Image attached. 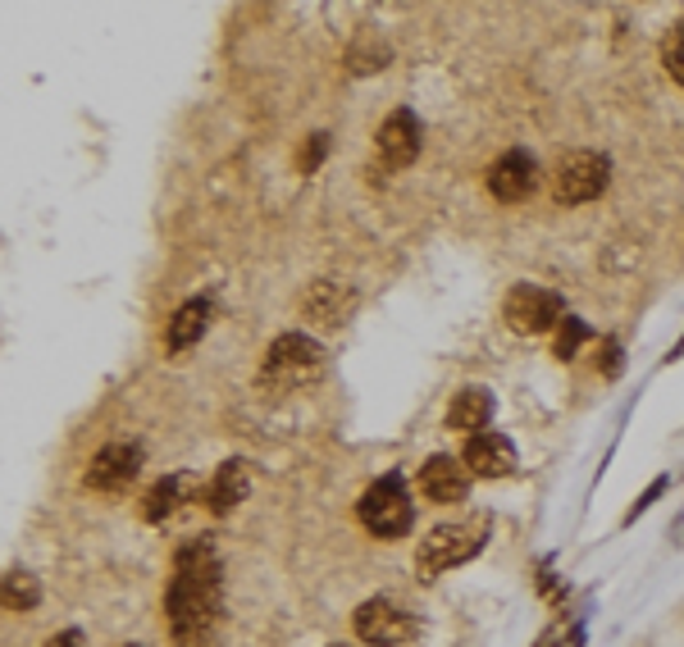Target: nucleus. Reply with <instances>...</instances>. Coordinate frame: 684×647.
<instances>
[{
	"label": "nucleus",
	"mask_w": 684,
	"mask_h": 647,
	"mask_svg": "<svg viewBox=\"0 0 684 647\" xmlns=\"http://www.w3.org/2000/svg\"><path fill=\"white\" fill-rule=\"evenodd\" d=\"M420 493L429 502H439V506H456V502H466L470 493V470H466V460H456V456H429L420 465Z\"/></svg>",
	"instance_id": "nucleus-9"
},
{
	"label": "nucleus",
	"mask_w": 684,
	"mask_h": 647,
	"mask_svg": "<svg viewBox=\"0 0 684 647\" xmlns=\"http://www.w3.org/2000/svg\"><path fill=\"white\" fill-rule=\"evenodd\" d=\"M46 647H83V634H79V630H64V634L50 638Z\"/></svg>",
	"instance_id": "nucleus-22"
},
{
	"label": "nucleus",
	"mask_w": 684,
	"mask_h": 647,
	"mask_svg": "<svg viewBox=\"0 0 684 647\" xmlns=\"http://www.w3.org/2000/svg\"><path fill=\"white\" fill-rule=\"evenodd\" d=\"M37 602H41L37 579H33L28 571H10V575H5V611L23 615V611H33Z\"/></svg>",
	"instance_id": "nucleus-18"
},
{
	"label": "nucleus",
	"mask_w": 684,
	"mask_h": 647,
	"mask_svg": "<svg viewBox=\"0 0 684 647\" xmlns=\"http://www.w3.org/2000/svg\"><path fill=\"white\" fill-rule=\"evenodd\" d=\"M247 488H251V479H247V465L242 460H224L219 465V475H215V483H211V511L215 515H228L242 498H247Z\"/></svg>",
	"instance_id": "nucleus-15"
},
{
	"label": "nucleus",
	"mask_w": 684,
	"mask_h": 647,
	"mask_svg": "<svg viewBox=\"0 0 684 647\" xmlns=\"http://www.w3.org/2000/svg\"><path fill=\"white\" fill-rule=\"evenodd\" d=\"M489 534H493L489 515H466V520H452V525L429 529V538H420V552H416L420 579H439L443 571H452V565L470 561L489 542Z\"/></svg>",
	"instance_id": "nucleus-2"
},
{
	"label": "nucleus",
	"mask_w": 684,
	"mask_h": 647,
	"mask_svg": "<svg viewBox=\"0 0 684 647\" xmlns=\"http://www.w3.org/2000/svg\"><path fill=\"white\" fill-rule=\"evenodd\" d=\"M357 634H361L370 647H401V643H411L416 620L401 611L397 602H388V598H370V602H361V611H357Z\"/></svg>",
	"instance_id": "nucleus-7"
},
{
	"label": "nucleus",
	"mask_w": 684,
	"mask_h": 647,
	"mask_svg": "<svg viewBox=\"0 0 684 647\" xmlns=\"http://www.w3.org/2000/svg\"><path fill=\"white\" fill-rule=\"evenodd\" d=\"M206 324H211V305H206V301L179 305V315L169 320V351H188L192 343H201Z\"/></svg>",
	"instance_id": "nucleus-16"
},
{
	"label": "nucleus",
	"mask_w": 684,
	"mask_h": 647,
	"mask_svg": "<svg viewBox=\"0 0 684 647\" xmlns=\"http://www.w3.org/2000/svg\"><path fill=\"white\" fill-rule=\"evenodd\" d=\"M493 420V397L484 393V387H466V393H456L452 406H447V424L452 429H461V433H479Z\"/></svg>",
	"instance_id": "nucleus-14"
},
{
	"label": "nucleus",
	"mask_w": 684,
	"mask_h": 647,
	"mask_svg": "<svg viewBox=\"0 0 684 647\" xmlns=\"http://www.w3.org/2000/svg\"><path fill=\"white\" fill-rule=\"evenodd\" d=\"M320 374H324V351L315 338H307V333H284V338H274L265 351V366H261V383L274 387V393L307 387Z\"/></svg>",
	"instance_id": "nucleus-3"
},
{
	"label": "nucleus",
	"mask_w": 684,
	"mask_h": 647,
	"mask_svg": "<svg viewBox=\"0 0 684 647\" xmlns=\"http://www.w3.org/2000/svg\"><path fill=\"white\" fill-rule=\"evenodd\" d=\"M320 155H324V137H315L307 151H301V169H315V165H320Z\"/></svg>",
	"instance_id": "nucleus-21"
},
{
	"label": "nucleus",
	"mask_w": 684,
	"mask_h": 647,
	"mask_svg": "<svg viewBox=\"0 0 684 647\" xmlns=\"http://www.w3.org/2000/svg\"><path fill=\"white\" fill-rule=\"evenodd\" d=\"M662 64H667V73L675 77V83L684 87V19L671 23V33L662 37Z\"/></svg>",
	"instance_id": "nucleus-19"
},
{
	"label": "nucleus",
	"mask_w": 684,
	"mask_h": 647,
	"mask_svg": "<svg viewBox=\"0 0 684 647\" xmlns=\"http://www.w3.org/2000/svg\"><path fill=\"white\" fill-rule=\"evenodd\" d=\"M334 647H347V643H334Z\"/></svg>",
	"instance_id": "nucleus-23"
},
{
	"label": "nucleus",
	"mask_w": 684,
	"mask_h": 647,
	"mask_svg": "<svg viewBox=\"0 0 684 647\" xmlns=\"http://www.w3.org/2000/svg\"><path fill=\"white\" fill-rule=\"evenodd\" d=\"M301 310H307L311 320H320V324H338L351 310V292L338 288V283H315V288L307 292V301H301Z\"/></svg>",
	"instance_id": "nucleus-17"
},
{
	"label": "nucleus",
	"mask_w": 684,
	"mask_h": 647,
	"mask_svg": "<svg viewBox=\"0 0 684 647\" xmlns=\"http://www.w3.org/2000/svg\"><path fill=\"white\" fill-rule=\"evenodd\" d=\"M183 502H201V479L196 475H165L160 483L146 488L142 515L151 525H160V520H169V515H179Z\"/></svg>",
	"instance_id": "nucleus-12"
},
{
	"label": "nucleus",
	"mask_w": 684,
	"mask_h": 647,
	"mask_svg": "<svg viewBox=\"0 0 684 647\" xmlns=\"http://www.w3.org/2000/svg\"><path fill=\"white\" fill-rule=\"evenodd\" d=\"M612 183V165H607V155L598 151H571L562 165H556V178H552V192L562 205H585L593 196L607 192Z\"/></svg>",
	"instance_id": "nucleus-5"
},
{
	"label": "nucleus",
	"mask_w": 684,
	"mask_h": 647,
	"mask_svg": "<svg viewBox=\"0 0 684 647\" xmlns=\"http://www.w3.org/2000/svg\"><path fill=\"white\" fill-rule=\"evenodd\" d=\"M502 315L516 333H548L556 320H562V297L539 288V283H520V288L506 292Z\"/></svg>",
	"instance_id": "nucleus-6"
},
{
	"label": "nucleus",
	"mask_w": 684,
	"mask_h": 647,
	"mask_svg": "<svg viewBox=\"0 0 684 647\" xmlns=\"http://www.w3.org/2000/svg\"><path fill=\"white\" fill-rule=\"evenodd\" d=\"M585 338H589V328L579 324V320H566V324H562V333H556V356H562V360H571V356L579 351V343H585Z\"/></svg>",
	"instance_id": "nucleus-20"
},
{
	"label": "nucleus",
	"mask_w": 684,
	"mask_h": 647,
	"mask_svg": "<svg viewBox=\"0 0 684 647\" xmlns=\"http://www.w3.org/2000/svg\"><path fill=\"white\" fill-rule=\"evenodd\" d=\"M416 520V511H411V498H407V488H401L397 475L388 479H379L365 488V498H361V525L374 534V538H401L411 529Z\"/></svg>",
	"instance_id": "nucleus-4"
},
{
	"label": "nucleus",
	"mask_w": 684,
	"mask_h": 647,
	"mask_svg": "<svg viewBox=\"0 0 684 647\" xmlns=\"http://www.w3.org/2000/svg\"><path fill=\"white\" fill-rule=\"evenodd\" d=\"M374 146H379V155H384L388 169L411 165L416 151H420V123H416V115L411 110H393L384 123H379Z\"/></svg>",
	"instance_id": "nucleus-11"
},
{
	"label": "nucleus",
	"mask_w": 684,
	"mask_h": 647,
	"mask_svg": "<svg viewBox=\"0 0 684 647\" xmlns=\"http://www.w3.org/2000/svg\"><path fill=\"white\" fill-rule=\"evenodd\" d=\"M142 470V447L133 443H110L100 447L87 465V488H96V493H119V488H129Z\"/></svg>",
	"instance_id": "nucleus-8"
},
{
	"label": "nucleus",
	"mask_w": 684,
	"mask_h": 647,
	"mask_svg": "<svg viewBox=\"0 0 684 647\" xmlns=\"http://www.w3.org/2000/svg\"><path fill=\"white\" fill-rule=\"evenodd\" d=\"M535 188H539V165H535V155L529 151H506L502 160L489 169V192L506 205L525 201Z\"/></svg>",
	"instance_id": "nucleus-10"
},
{
	"label": "nucleus",
	"mask_w": 684,
	"mask_h": 647,
	"mask_svg": "<svg viewBox=\"0 0 684 647\" xmlns=\"http://www.w3.org/2000/svg\"><path fill=\"white\" fill-rule=\"evenodd\" d=\"M466 470L479 479H506L516 470V447L506 443L502 433H475L466 443Z\"/></svg>",
	"instance_id": "nucleus-13"
},
{
	"label": "nucleus",
	"mask_w": 684,
	"mask_h": 647,
	"mask_svg": "<svg viewBox=\"0 0 684 647\" xmlns=\"http://www.w3.org/2000/svg\"><path fill=\"white\" fill-rule=\"evenodd\" d=\"M129 647H137V643H129Z\"/></svg>",
	"instance_id": "nucleus-24"
},
{
	"label": "nucleus",
	"mask_w": 684,
	"mask_h": 647,
	"mask_svg": "<svg viewBox=\"0 0 684 647\" xmlns=\"http://www.w3.org/2000/svg\"><path fill=\"white\" fill-rule=\"evenodd\" d=\"M219 556L206 538L188 542L173 561L169 598H165V620L179 647H206L219 630V607H224V579H219Z\"/></svg>",
	"instance_id": "nucleus-1"
}]
</instances>
